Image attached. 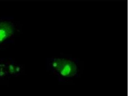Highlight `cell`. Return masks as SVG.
<instances>
[{"label": "cell", "mask_w": 128, "mask_h": 96, "mask_svg": "<svg viewBox=\"0 0 128 96\" xmlns=\"http://www.w3.org/2000/svg\"><path fill=\"white\" fill-rule=\"evenodd\" d=\"M14 27L11 22L0 21V43L10 37L14 32Z\"/></svg>", "instance_id": "obj_2"}, {"label": "cell", "mask_w": 128, "mask_h": 96, "mask_svg": "<svg viewBox=\"0 0 128 96\" xmlns=\"http://www.w3.org/2000/svg\"><path fill=\"white\" fill-rule=\"evenodd\" d=\"M19 72V68L13 62H8L0 66V76L14 75Z\"/></svg>", "instance_id": "obj_3"}, {"label": "cell", "mask_w": 128, "mask_h": 96, "mask_svg": "<svg viewBox=\"0 0 128 96\" xmlns=\"http://www.w3.org/2000/svg\"><path fill=\"white\" fill-rule=\"evenodd\" d=\"M52 67L54 71L65 78L74 77L77 73V66L75 62L64 58L54 59Z\"/></svg>", "instance_id": "obj_1"}]
</instances>
